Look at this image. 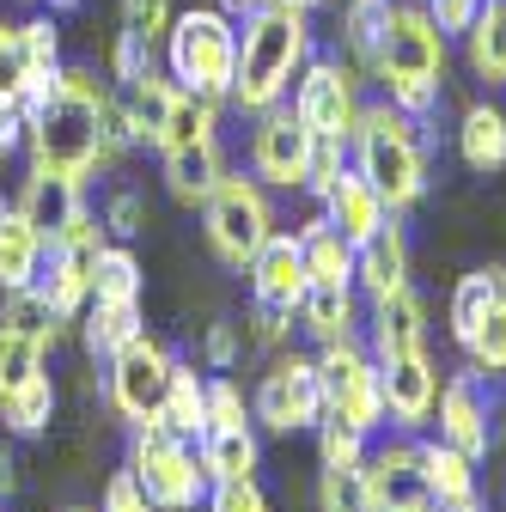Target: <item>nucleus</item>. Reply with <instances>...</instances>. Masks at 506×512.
I'll return each mask as SVG.
<instances>
[{
	"label": "nucleus",
	"mask_w": 506,
	"mask_h": 512,
	"mask_svg": "<svg viewBox=\"0 0 506 512\" xmlns=\"http://www.w3.org/2000/svg\"><path fill=\"white\" fill-rule=\"evenodd\" d=\"M311 61V13L287 7V0H275V7H257L238 19V68H232V98L244 116H263L275 104L293 98V80L305 74Z\"/></svg>",
	"instance_id": "obj_1"
},
{
	"label": "nucleus",
	"mask_w": 506,
	"mask_h": 512,
	"mask_svg": "<svg viewBox=\"0 0 506 512\" xmlns=\"http://www.w3.org/2000/svg\"><path fill=\"white\" fill-rule=\"evenodd\" d=\"M421 116H403L397 104H366L354 135H348V165L385 196L391 214H409L421 196H427V135H421Z\"/></svg>",
	"instance_id": "obj_2"
},
{
	"label": "nucleus",
	"mask_w": 506,
	"mask_h": 512,
	"mask_svg": "<svg viewBox=\"0 0 506 512\" xmlns=\"http://www.w3.org/2000/svg\"><path fill=\"white\" fill-rule=\"evenodd\" d=\"M446 49H452V37L427 19L421 0H397L391 31H385V43H378L366 74L378 80L385 104H397L403 116L427 122L439 110V92H446Z\"/></svg>",
	"instance_id": "obj_3"
},
{
	"label": "nucleus",
	"mask_w": 506,
	"mask_h": 512,
	"mask_svg": "<svg viewBox=\"0 0 506 512\" xmlns=\"http://www.w3.org/2000/svg\"><path fill=\"white\" fill-rule=\"evenodd\" d=\"M159 61H165V80L177 92H196V98L226 104L232 98V68H238V19L226 7L177 13L165 43H159Z\"/></svg>",
	"instance_id": "obj_4"
},
{
	"label": "nucleus",
	"mask_w": 506,
	"mask_h": 512,
	"mask_svg": "<svg viewBox=\"0 0 506 512\" xmlns=\"http://www.w3.org/2000/svg\"><path fill=\"white\" fill-rule=\"evenodd\" d=\"M104 104H92L68 86L37 98L25 110V159L43 165V171H61V177H92L98 147H104Z\"/></svg>",
	"instance_id": "obj_5"
},
{
	"label": "nucleus",
	"mask_w": 506,
	"mask_h": 512,
	"mask_svg": "<svg viewBox=\"0 0 506 512\" xmlns=\"http://www.w3.org/2000/svg\"><path fill=\"white\" fill-rule=\"evenodd\" d=\"M129 470L147 488V500L159 512H196L208 500V464H202V445L183 439L165 421H141L129 433Z\"/></svg>",
	"instance_id": "obj_6"
},
{
	"label": "nucleus",
	"mask_w": 506,
	"mask_h": 512,
	"mask_svg": "<svg viewBox=\"0 0 506 512\" xmlns=\"http://www.w3.org/2000/svg\"><path fill=\"white\" fill-rule=\"evenodd\" d=\"M202 232H208V250L220 256L226 269H250V263H257V250L281 232L269 189L257 177H244V171H226L214 183V196L202 202Z\"/></svg>",
	"instance_id": "obj_7"
},
{
	"label": "nucleus",
	"mask_w": 506,
	"mask_h": 512,
	"mask_svg": "<svg viewBox=\"0 0 506 512\" xmlns=\"http://www.w3.org/2000/svg\"><path fill=\"white\" fill-rule=\"evenodd\" d=\"M433 421H439V439L458 445L464 458L482 464L494 445L506 439V391H500V378H488V372H476V366L452 372L446 384H439Z\"/></svg>",
	"instance_id": "obj_8"
},
{
	"label": "nucleus",
	"mask_w": 506,
	"mask_h": 512,
	"mask_svg": "<svg viewBox=\"0 0 506 512\" xmlns=\"http://www.w3.org/2000/svg\"><path fill=\"white\" fill-rule=\"evenodd\" d=\"M311 360H318L324 415L348 421V427H354V433H366V439L385 427V384H378V360H372V348H366L360 336L330 342V348H318Z\"/></svg>",
	"instance_id": "obj_9"
},
{
	"label": "nucleus",
	"mask_w": 506,
	"mask_h": 512,
	"mask_svg": "<svg viewBox=\"0 0 506 512\" xmlns=\"http://www.w3.org/2000/svg\"><path fill=\"white\" fill-rule=\"evenodd\" d=\"M293 116L311 128L318 141H342L348 147V135H354V122H360V68L354 61H342V55H311L305 61V74L293 80Z\"/></svg>",
	"instance_id": "obj_10"
},
{
	"label": "nucleus",
	"mask_w": 506,
	"mask_h": 512,
	"mask_svg": "<svg viewBox=\"0 0 506 512\" xmlns=\"http://www.w3.org/2000/svg\"><path fill=\"white\" fill-rule=\"evenodd\" d=\"M171 366H177V354H171L159 336H147V330H141L122 354H110V360H104V397H110V409L129 421V427L159 421L165 391H171Z\"/></svg>",
	"instance_id": "obj_11"
},
{
	"label": "nucleus",
	"mask_w": 506,
	"mask_h": 512,
	"mask_svg": "<svg viewBox=\"0 0 506 512\" xmlns=\"http://www.w3.org/2000/svg\"><path fill=\"white\" fill-rule=\"evenodd\" d=\"M250 421L263 433H305L324 421V391H318V360L311 354H275L269 372L250 391Z\"/></svg>",
	"instance_id": "obj_12"
},
{
	"label": "nucleus",
	"mask_w": 506,
	"mask_h": 512,
	"mask_svg": "<svg viewBox=\"0 0 506 512\" xmlns=\"http://www.w3.org/2000/svg\"><path fill=\"white\" fill-rule=\"evenodd\" d=\"M311 153H318V135L293 116V104H275L257 116V128H250V177H257L263 189H305L311 177Z\"/></svg>",
	"instance_id": "obj_13"
},
{
	"label": "nucleus",
	"mask_w": 506,
	"mask_h": 512,
	"mask_svg": "<svg viewBox=\"0 0 506 512\" xmlns=\"http://www.w3.org/2000/svg\"><path fill=\"white\" fill-rule=\"evenodd\" d=\"M366 512H433V488L421 476V439H385L360 464Z\"/></svg>",
	"instance_id": "obj_14"
},
{
	"label": "nucleus",
	"mask_w": 506,
	"mask_h": 512,
	"mask_svg": "<svg viewBox=\"0 0 506 512\" xmlns=\"http://www.w3.org/2000/svg\"><path fill=\"white\" fill-rule=\"evenodd\" d=\"M378 384H385V427L421 433L433 421V409H439V372H433L427 348L378 360Z\"/></svg>",
	"instance_id": "obj_15"
},
{
	"label": "nucleus",
	"mask_w": 506,
	"mask_h": 512,
	"mask_svg": "<svg viewBox=\"0 0 506 512\" xmlns=\"http://www.w3.org/2000/svg\"><path fill=\"white\" fill-rule=\"evenodd\" d=\"M244 275H250V305L281 311V317H299V299H305L311 275H305V250H299L293 232H275Z\"/></svg>",
	"instance_id": "obj_16"
},
{
	"label": "nucleus",
	"mask_w": 506,
	"mask_h": 512,
	"mask_svg": "<svg viewBox=\"0 0 506 512\" xmlns=\"http://www.w3.org/2000/svg\"><path fill=\"white\" fill-rule=\"evenodd\" d=\"M13 208L37 226L43 244H55L61 232H68V226L86 214V177H61V171L31 165L25 183H19V196H13Z\"/></svg>",
	"instance_id": "obj_17"
},
{
	"label": "nucleus",
	"mask_w": 506,
	"mask_h": 512,
	"mask_svg": "<svg viewBox=\"0 0 506 512\" xmlns=\"http://www.w3.org/2000/svg\"><path fill=\"white\" fill-rule=\"evenodd\" d=\"M366 348H372V360H391V354L427 348V299H421L415 287H397V293H385V299H372Z\"/></svg>",
	"instance_id": "obj_18"
},
{
	"label": "nucleus",
	"mask_w": 506,
	"mask_h": 512,
	"mask_svg": "<svg viewBox=\"0 0 506 512\" xmlns=\"http://www.w3.org/2000/svg\"><path fill=\"white\" fill-rule=\"evenodd\" d=\"M318 208H324V220L348 238V244H366L378 226H385L391 220V208H385V196H378V189L354 171V165H342V177L324 189V196H318Z\"/></svg>",
	"instance_id": "obj_19"
},
{
	"label": "nucleus",
	"mask_w": 506,
	"mask_h": 512,
	"mask_svg": "<svg viewBox=\"0 0 506 512\" xmlns=\"http://www.w3.org/2000/svg\"><path fill=\"white\" fill-rule=\"evenodd\" d=\"M397 287H409V238H403V226L385 220L366 244H354V293L372 305Z\"/></svg>",
	"instance_id": "obj_20"
},
{
	"label": "nucleus",
	"mask_w": 506,
	"mask_h": 512,
	"mask_svg": "<svg viewBox=\"0 0 506 512\" xmlns=\"http://www.w3.org/2000/svg\"><path fill=\"white\" fill-rule=\"evenodd\" d=\"M159 177H165V189H171L177 208H202V202L214 196V183L226 177V147H220V135H214V141H196V147L159 153Z\"/></svg>",
	"instance_id": "obj_21"
},
{
	"label": "nucleus",
	"mask_w": 506,
	"mask_h": 512,
	"mask_svg": "<svg viewBox=\"0 0 506 512\" xmlns=\"http://www.w3.org/2000/svg\"><path fill=\"white\" fill-rule=\"evenodd\" d=\"M299 330L318 348L360 336V293H354V281H311L305 299H299Z\"/></svg>",
	"instance_id": "obj_22"
},
{
	"label": "nucleus",
	"mask_w": 506,
	"mask_h": 512,
	"mask_svg": "<svg viewBox=\"0 0 506 512\" xmlns=\"http://www.w3.org/2000/svg\"><path fill=\"white\" fill-rule=\"evenodd\" d=\"M74 330H80V348H86V360H110V354H122L141 330H147V311H141V299H129V305H110V299H86V311L74 317Z\"/></svg>",
	"instance_id": "obj_23"
},
{
	"label": "nucleus",
	"mask_w": 506,
	"mask_h": 512,
	"mask_svg": "<svg viewBox=\"0 0 506 512\" xmlns=\"http://www.w3.org/2000/svg\"><path fill=\"white\" fill-rule=\"evenodd\" d=\"M110 98H116V110H122V116H129L135 147H153V141H159V128H165V116H171L177 86H171V80H165V68H159V74H147V80L110 86Z\"/></svg>",
	"instance_id": "obj_24"
},
{
	"label": "nucleus",
	"mask_w": 506,
	"mask_h": 512,
	"mask_svg": "<svg viewBox=\"0 0 506 512\" xmlns=\"http://www.w3.org/2000/svg\"><path fill=\"white\" fill-rule=\"evenodd\" d=\"M458 159L476 171V177H494L506 165V110H494L488 98L470 104L458 116Z\"/></svg>",
	"instance_id": "obj_25"
},
{
	"label": "nucleus",
	"mask_w": 506,
	"mask_h": 512,
	"mask_svg": "<svg viewBox=\"0 0 506 512\" xmlns=\"http://www.w3.org/2000/svg\"><path fill=\"white\" fill-rule=\"evenodd\" d=\"M196 445H202L208 482H238V476H257V464H263L257 421H244V427H208Z\"/></svg>",
	"instance_id": "obj_26"
},
{
	"label": "nucleus",
	"mask_w": 506,
	"mask_h": 512,
	"mask_svg": "<svg viewBox=\"0 0 506 512\" xmlns=\"http://www.w3.org/2000/svg\"><path fill=\"white\" fill-rule=\"evenodd\" d=\"M464 61L488 86H506V0H482V13L464 31Z\"/></svg>",
	"instance_id": "obj_27"
},
{
	"label": "nucleus",
	"mask_w": 506,
	"mask_h": 512,
	"mask_svg": "<svg viewBox=\"0 0 506 512\" xmlns=\"http://www.w3.org/2000/svg\"><path fill=\"white\" fill-rule=\"evenodd\" d=\"M494 305H506V263H488V269H470V275H458V287H452V342H464L482 317L494 311Z\"/></svg>",
	"instance_id": "obj_28"
},
{
	"label": "nucleus",
	"mask_w": 506,
	"mask_h": 512,
	"mask_svg": "<svg viewBox=\"0 0 506 512\" xmlns=\"http://www.w3.org/2000/svg\"><path fill=\"white\" fill-rule=\"evenodd\" d=\"M37 263H43L37 226H31L19 208H7V214H0V293L31 287V281H37Z\"/></svg>",
	"instance_id": "obj_29"
},
{
	"label": "nucleus",
	"mask_w": 506,
	"mask_h": 512,
	"mask_svg": "<svg viewBox=\"0 0 506 512\" xmlns=\"http://www.w3.org/2000/svg\"><path fill=\"white\" fill-rule=\"evenodd\" d=\"M293 238H299V250H305V275H311V281H354V244L324 220V208L311 214Z\"/></svg>",
	"instance_id": "obj_30"
},
{
	"label": "nucleus",
	"mask_w": 506,
	"mask_h": 512,
	"mask_svg": "<svg viewBox=\"0 0 506 512\" xmlns=\"http://www.w3.org/2000/svg\"><path fill=\"white\" fill-rule=\"evenodd\" d=\"M19 49H25V61H31V98H25V110H31L37 98L55 92V68H61V25H55L49 7L31 13V19H19Z\"/></svg>",
	"instance_id": "obj_31"
},
{
	"label": "nucleus",
	"mask_w": 506,
	"mask_h": 512,
	"mask_svg": "<svg viewBox=\"0 0 506 512\" xmlns=\"http://www.w3.org/2000/svg\"><path fill=\"white\" fill-rule=\"evenodd\" d=\"M391 13H397V0H342V49H348V61L360 74L372 68L378 43H385Z\"/></svg>",
	"instance_id": "obj_32"
},
{
	"label": "nucleus",
	"mask_w": 506,
	"mask_h": 512,
	"mask_svg": "<svg viewBox=\"0 0 506 512\" xmlns=\"http://www.w3.org/2000/svg\"><path fill=\"white\" fill-rule=\"evenodd\" d=\"M159 421L177 427L183 439H202V427H208V372H196L189 360H177V366H171V391H165Z\"/></svg>",
	"instance_id": "obj_33"
},
{
	"label": "nucleus",
	"mask_w": 506,
	"mask_h": 512,
	"mask_svg": "<svg viewBox=\"0 0 506 512\" xmlns=\"http://www.w3.org/2000/svg\"><path fill=\"white\" fill-rule=\"evenodd\" d=\"M220 110H226V104H214V98L177 92V98H171V116H165V128H159V141H153V153H171V147H196V141H214V135H220Z\"/></svg>",
	"instance_id": "obj_34"
},
{
	"label": "nucleus",
	"mask_w": 506,
	"mask_h": 512,
	"mask_svg": "<svg viewBox=\"0 0 506 512\" xmlns=\"http://www.w3.org/2000/svg\"><path fill=\"white\" fill-rule=\"evenodd\" d=\"M421 476L433 500H476V458H464L446 439H421Z\"/></svg>",
	"instance_id": "obj_35"
},
{
	"label": "nucleus",
	"mask_w": 506,
	"mask_h": 512,
	"mask_svg": "<svg viewBox=\"0 0 506 512\" xmlns=\"http://www.w3.org/2000/svg\"><path fill=\"white\" fill-rule=\"evenodd\" d=\"M147 293V269H141V256L129 244H104L98 250V263H92V299H110V305H129Z\"/></svg>",
	"instance_id": "obj_36"
},
{
	"label": "nucleus",
	"mask_w": 506,
	"mask_h": 512,
	"mask_svg": "<svg viewBox=\"0 0 506 512\" xmlns=\"http://www.w3.org/2000/svg\"><path fill=\"white\" fill-rule=\"evenodd\" d=\"M49 421H55V378L49 372H37L31 384H19V391L0 397V427H7L13 439H31Z\"/></svg>",
	"instance_id": "obj_37"
},
{
	"label": "nucleus",
	"mask_w": 506,
	"mask_h": 512,
	"mask_svg": "<svg viewBox=\"0 0 506 512\" xmlns=\"http://www.w3.org/2000/svg\"><path fill=\"white\" fill-rule=\"evenodd\" d=\"M0 330H13V336H25L37 348H55L68 324L55 317V305L37 287H19V293H7V305H0Z\"/></svg>",
	"instance_id": "obj_38"
},
{
	"label": "nucleus",
	"mask_w": 506,
	"mask_h": 512,
	"mask_svg": "<svg viewBox=\"0 0 506 512\" xmlns=\"http://www.w3.org/2000/svg\"><path fill=\"white\" fill-rule=\"evenodd\" d=\"M98 220H104V232H110L116 244L141 238V232H147V202H141V189H129V183H110L104 196H98Z\"/></svg>",
	"instance_id": "obj_39"
},
{
	"label": "nucleus",
	"mask_w": 506,
	"mask_h": 512,
	"mask_svg": "<svg viewBox=\"0 0 506 512\" xmlns=\"http://www.w3.org/2000/svg\"><path fill=\"white\" fill-rule=\"evenodd\" d=\"M464 348V360L476 366V372H488V378H506V305H494L482 324L458 342Z\"/></svg>",
	"instance_id": "obj_40"
},
{
	"label": "nucleus",
	"mask_w": 506,
	"mask_h": 512,
	"mask_svg": "<svg viewBox=\"0 0 506 512\" xmlns=\"http://www.w3.org/2000/svg\"><path fill=\"white\" fill-rule=\"evenodd\" d=\"M366 452H372V439L354 433L348 421H336V415L318 421V464H324V470H360Z\"/></svg>",
	"instance_id": "obj_41"
},
{
	"label": "nucleus",
	"mask_w": 506,
	"mask_h": 512,
	"mask_svg": "<svg viewBox=\"0 0 506 512\" xmlns=\"http://www.w3.org/2000/svg\"><path fill=\"white\" fill-rule=\"evenodd\" d=\"M37 372H49V348L13 336V330H0V397L19 391V384H31Z\"/></svg>",
	"instance_id": "obj_42"
},
{
	"label": "nucleus",
	"mask_w": 506,
	"mask_h": 512,
	"mask_svg": "<svg viewBox=\"0 0 506 512\" xmlns=\"http://www.w3.org/2000/svg\"><path fill=\"white\" fill-rule=\"evenodd\" d=\"M171 19H177L171 0H122V7H116V31H129V37H141V43H153V49L165 43Z\"/></svg>",
	"instance_id": "obj_43"
},
{
	"label": "nucleus",
	"mask_w": 506,
	"mask_h": 512,
	"mask_svg": "<svg viewBox=\"0 0 506 512\" xmlns=\"http://www.w3.org/2000/svg\"><path fill=\"white\" fill-rule=\"evenodd\" d=\"M31 98V61L19 49V25L0 19V104H25Z\"/></svg>",
	"instance_id": "obj_44"
},
{
	"label": "nucleus",
	"mask_w": 506,
	"mask_h": 512,
	"mask_svg": "<svg viewBox=\"0 0 506 512\" xmlns=\"http://www.w3.org/2000/svg\"><path fill=\"white\" fill-rule=\"evenodd\" d=\"M159 68H165V61H159L153 43H141V37H129V31H116V43H110V80H116V86L147 80V74H159Z\"/></svg>",
	"instance_id": "obj_45"
},
{
	"label": "nucleus",
	"mask_w": 506,
	"mask_h": 512,
	"mask_svg": "<svg viewBox=\"0 0 506 512\" xmlns=\"http://www.w3.org/2000/svg\"><path fill=\"white\" fill-rule=\"evenodd\" d=\"M244 421H250V397L238 391V378L232 372H208V427H244Z\"/></svg>",
	"instance_id": "obj_46"
},
{
	"label": "nucleus",
	"mask_w": 506,
	"mask_h": 512,
	"mask_svg": "<svg viewBox=\"0 0 506 512\" xmlns=\"http://www.w3.org/2000/svg\"><path fill=\"white\" fill-rule=\"evenodd\" d=\"M202 512H269V500H263L257 476H238V482H208Z\"/></svg>",
	"instance_id": "obj_47"
},
{
	"label": "nucleus",
	"mask_w": 506,
	"mask_h": 512,
	"mask_svg": "<svg viewBox=\"0 0 506 512\" xmlns=\"http://www.w3.org/2000/svg\"><path fill=\"white\" fill-rule=\"evenodd\" d=\"M244 324H208V336H202V366L208 372H232L238 360H244Z\"/></svg>",
	"instance_id": "obj_48"
},
{
	"label": "nucleus",
	"mask_w": 506,
	"mask_h": 512,
	"mask_svg": "<svg viewBox=\"0 0 506 512\" xmlns=\"http://www.w3.org/2000/svg\"><path fill=\"white\" fill-rule=\"evenodd\" d=\"M318 506H324V512H366L360 470H324V482H318Z\"/></svg>",
	"instance_id": "obj_49"
},
{
	"label": "nucleus",
	"mask_w": 506,
	"mask_h": 512,
	"mask_svg": "<svg viewBox=\"0 0 506 512\" xmlns=\"http://www.w3.org/2000/svg\"><path fill=\"white\" fill-rule=\"evenodd\" d=\"M98 512H159V506L147 500V488L135 482V470L122 464V470L104 482V500H98Z\"/></svg>",
	"instance_id": "obj_50"
},
{
	"label": "nucleus",
	"mask_w": 506,
	"mask_h": 512,
	"mask_svg": "<svg viewBox=\"0 0 506 512\" xmlns=\"http://www.w3.org/2000/svg\"><path fill=\"white\" fill-rule=\"evenodd\" d=\"M421 7H427V19L446 31V37H464V31H470V19L482 13V0H421Z\"/></svg>",
	"instance_id": "obj_51"
},
{
	"label": "nucleus",
	"mask_w": 506,
	"mask_h": 512,
	"mask_svg": "<svg viewBox=\"0 0 506 512\" xmlns=\"http://www.w3.org/2000/svg\"><path fill=\"white\" fill-rule=\"evenodd\" d=\"M25 147V104H0V159Z\"/></svg>",
	"instance_id": "obj_52"
},
{
	"label": "nucleus",
	"mask_w": 506,
	"mask_h": 512,
	"mask_svg": "<svg viewBox=\"0 0 506 512\" xmlns=\"http://www.w3.org/2000/svg\"><path fill=\"white\" fill-rule=\"evenodd\" d=\"M13 494H19V452H13L7 439H0V506H7Z\"/></svg>",
	"instance_id": "obj_53"
},
{
	"label": "nucleus",
	"mask_w": 506,
	"mask_h": 512,
	"mask_svg": "<svg viewBox=\"0 0 506 512\" xmlns=\"http://www.w3.org/2000/svg\"><path fill=\"white\" fill-rule=\"evenodd\" d=\"M220 7H226L232 19H244V13H257V7H275V0H220Z\"/></svg>",
	"instance_id": "obj_54"
},
{
	"label": "nucleus",
	"mask_w": 506,
	"mask_h": 512,
	"mask_svg": "<svg viewBox=\"0 0 506 512\" xmlns=\"http://www.w3.org/2000/svg\"><path fill=\"white\" fill-rule=\"evenodd\" d=\"M433 512H482V500H433Z\"/></svg>",
	"instance_id": "obj_55"
},
{
	"label": "nucleus",
	"mask_w": 506,
	"mask_h": 512,
	"mask_svg": "<svg viewBox=\"0 0 506 512\" xmlns=\"http://www.w3.org/2000/svg\"><path fill=\"white\" fill-rule=\"evenodd\" d=\"M49 13H74V7H86V0H43Z\"/></svg>",
	"instance_id": "obj_56"
},
{
	"label": "nucleus",
	"mask_w": 506,
	"mask_h": 512,
	"mask_svg": "<svg viewBox=\"0 0 506 512\" xmlns=\"http://www.w3.org/2000/svg\"><path fill=\"white\" fill-rule=\"evenodd\" d=\"M287 7H299V13H318V7H330V0H287Z\"/></svg>",
	"instance_id": "obj_57"
},
{
	"label": "nucleus",
	"mask_w": 506,
	"mask_h": 512,
	"mask_svg": "<svg viewBox=\"0 0 506 512\" xmlns=\"http://www.w3.org/2000/svg\"><path fill=\"white\" fill-rule=\"evenodd\" d=\"M7 208H13V196H0V214H7Z\"/></svg>",
	"instance_id": "obj_58"
},
{
	"label": "nucleus",
	"mask_w": 506,
	"mask_h": 512,
	"mask_svg": "<svg viewBox=\"0 0 506 512\" xmlns=\"http://www.w3.org/2000/svg\"><path fill=\"white\" fill-rule=\"evenodd\" d=\"M68 512H92V506H68Z\"/></svg>",
	"instance_id": "obj_59"
},
{
	"label": "nucleus",
	"mask_w": 506,
	"mask_h": 512,
	"mask_svg": "<svg viewBox=\"0 0 506 512\" xmlns=\"http://www.w3.org/2000/svg\"><path fill=\"white\" fill-rule=\"evenodd\" d=\"M25 7H43V0H25Z\"/></svg>",
	"instance_id": "obj_60"
}]
</instances>
